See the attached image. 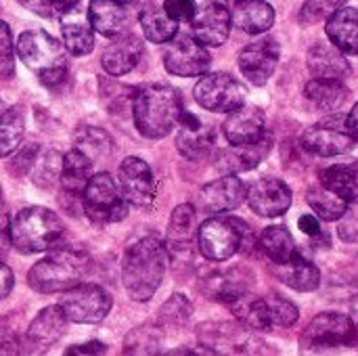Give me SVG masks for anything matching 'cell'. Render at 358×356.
<instances>
[{
    "label": "cell",
    "mask_w": 358,
    "mask_h": 356,
    "mask_svg": "<svg viewBox=\"0 0 358 356\" xmlns=\"http://www.w3.org/2000/svg\"><path fill=\"white\" fill-rule=\"evenodd\" d=\"M168 266V248L149 235L132 243L122 262V281L134 302H149L159 290Z\"/></svg>",
    "instance_id": "1"
},
{
    "label": "cell",
    "mask_w": 358,
    "mask_h": 356,
    "mask_svg": "<svg viewBox=\"0 0 358 356\" xmlns=\"http://www.w3.org/2000/svg\"><path fill=\"white\" fill-rule=\"evenodd\" d=\"M92 258L84 248L63 245L34 264L27 273V283L38 294H63L88 277Z\"/></svg>",
    "instance_id": "2"
},
{
    "label": "cell",
    "mask_w": 358,
    "mask_h": 356,
    "mask_svg": "<svg viewBox=\"0 0 358 356\" xmlns=\"http://www.w3.org/2000/svg\"><path fill=\"white\" fill-rule=\"evenodd\" d=\"M182 99L168 84H147L132 94V118L145 138H164L178 126Z\"/></svg>",
    "instance_id": "3"
},
{
    "label": "cell",
    "mask_w": 358,
    "mask_h": 356,
    "mask_svg": "<svg viewBox=\"0 0 358 356\" xmlns=\"http://www.w3.org/2000/svg\"><path fill=\"white\" fill-rule=\"evenodd\" d=\"M17 55L27 69L38 73L42 84L59 86L65 82L69 71L67 48L44 29L23 31L17 40Z\"/></svg>",
    "instance_id": "4"
},
{
    "label": "cell",
    "mask_w": 358,
    "mask_h": 356,
    "mask_svg": "<svg viewBox=\"0 0 358 356\" xmlns=\"http://www.w3.org/2000/svg\"><path fill=\"white\" fill-rule=\"evenodd\" d=\"M63 220L42 206L23 208L10 225V241L21 254L50 250L63 237Z\"/></svg>",
    "instance_id": "5"
},
{
    "label": "cell",
    "mask_w": 358,
    "mask_h": 356,
    "mask_svg": "<svg viewBox=\"0 0 358 356\" xmlns=\"http://www.w3.org/2000/svg\"><path fill=\"white\" fill-rule=\"evenodd\" d=\"M128 201L122 195L120 185L113 180L109 172H101L90 176L84 193H82V210L96 225L120 222L128 214Z\"/></svg>",
    "instance_id": "6"
},
{
    "label": "cell",
    "mask_w": 358,
    "mask_h": 356,
    "mask_svg": "<svg viewBox=\"0 0 358 356\" xmlns=\"http://www.w3.org/2000/svg\"><path fill=\"white\" fill-rule=\"evenodd\" d=\"M248 227L239 218L214 216L208 218L197 231V245L203 258L212 262H224L233 258L245 243Z\"/></svg>",
    "instance_id": "7"
},
{
    "label": "cell",
    "mask_w": 358,
    "mask_h": 356,
    "mask_svg": "<svg viewBox=\"0 0 358 356\" xmlns=\"http://www.w3.org/2000/svg\"><path fill=\"white\" fill-rule=\"evenodd\" d=\"M59 306L67 317V321L80 325H92V323H101L111 313L113 298L101 285L80 283L63 292Z\"/></svg>",
    "instance_id": "8"
},
{
    "label": "cell",
    "mask_w": 358,
    "mask_h": 356,
    "mask_svg": "<svg viewBox=\"0 0 358 356\" xmlns=\"http://www.w3.org/2000/svg\"><path fill=\"white\" fill-rule=\"evenodd\" d=\"M358 342V327L355 321L340 313L317 315L302 334V346L310 350L355 346Z\"/></svg>",
    "instance_id": "9"
},
{
    "label": "cell",
    "mask_w": 358,
    "mask_h": 356,
    "mask_svg": "<svg viewBox=\"0 0 358 356\" xmlns=\"http://www.w3.org/2000/svg\"><path fill=\"white\" fill-rule=\"evenodd\" d=\"M193 94L203 109L216 113H231L245 101V88L231 73L224 71L206 73L195 84Z\"/></svg>",
    "instance_id": "10"
},
{
    "label": "cell",
    "mask_w": 358,
    "mask_h": 356,
    "mask_svg": "<svg viewBox=\"0 0 358 356\" xmlns=\"http://www.w3.org/2000/svg\"><path fill=\"white\" fill-rule=\"evenodd\" d=\"M357 138L348 130L346 118L342 115H329L327 120L310 126L302 134V147L308 153L321 155V157H336L344 155L355 147Z\"/></svg>",
    "instance_id": "11"
},
{
    "label": "cell",
    "mask_w": 358,
    "mask_h": 356,
    "mask_svg": "<svg viewBox=\"0 0 358 356\" xmlns=\"http://www.w3.org/2000/svg\"><path fill=\"white\" fill-rule=\"evenodd\" d=\"M210 63L212 57L206 50V46L197 42L193 36H185V34L180 36L176 34L168 42V48L164 52V67L168 69V73L180 78L203 76L210 69Z\"/></svg>",
    "instance_id": "12"
},
{
    "label": "cell",
    "mask_w": 358,
    "mask_h": 356,
    "mask_svg": "<svg viewBox=\"0 0 358 356\" xmlns=\"http://www.w3.org/2000/svg\"><path fill=\"white\" fill-rule=\"evenodd\" d=\"M231 23L233 19L227 0H203L191 19L193 38L203 46H222L231 34Z\"/></svg>",
    "instance_id": "13"
},
{
    "label": "cell",
    "mask_w": 358,
    "mask_h": 356,
    "mask_svg": "<svg viewBox=\"0 0 358 356\" xmlns=\"http://www.w3.org/2000/svg\"><path fill=\"white\" fill-rule=\"evenodd\" d=\"M117 185L126 201L134 208H149L155 201V176L141 157H126L120 166Z\"/></svg>",
    "instance_id": "14"
},
{
    "label": "cell",
    "mask_w": 358,
    "mask_h": 356,
    "mask_svg": "<svg viewBox=\"0 0 358 356\" xmlns=\"http://www.w3.org/2000/svg\"><path fill=\"white\" fill-rule=\"evenodd\" d=\"M279 63V44L273 38H260L239 52V69L254 86H264Z\"/></svg>",
    "instance_id": "15"
},
{
    "label": "cell",
    "mask_w": 358,
    "mask_h": 356,
    "mask_svg": "<svg viewBox=\"0 0 358 356\" xmlns=\"http://www.w3.org/2000/svg\"><path fill=\"white\" fill-rule=\"evenodd\" d=\"M195 208L191 204H180L174 208L168 225V237H166V248H168V258L174 264H180L182 260L191 262L193 256V237H195Z\"/></svg>",
    "instance_id": "16"
},
{
    "label": "cell",
    "mask_w": 358,
    "mask_h": 356,
    "mask_svg": "<svg viewBox=\"0 0 358 356\" xmlns=\"http://www.w3.org/2000/svg\"><path fill=\"white\" fill-rule=\"evenodd\" d=\"M178 134H176V149L191 162L206 159L214 149V130L201 122L197 115L182 109L178 120Z\"/></svg>",
    "instance_id": "17"
},
{
    "label": "cell",
    "mask_w": 358,
    "mask_h": 356,
    "mask_svg": "<svg viewBox=\"0 0 358 356\" xmlns=\"http://www.w3.org/2000/svg\"><path fill=\"white\" fill-rule=\"evenodd\" d=\"M250 208L264 218H277L292 206V191L279 178H262L248 189L245 195Z\"/></svg>",
    "instance_id": "18"
},
{
    "label": "cell",
    "mask_w": 358,
    "mask_h": 356,
    "mask_svg": "<svg viewBox=\"0 0 358 356\" xmlns=\"http://www.w3.org/2000/svg\"><path fill=\"white\" fill-rule=\"evenodd\" d=\"M224 138L233 147H248L256 145L264 138V113L254 105H241L229 113L222 124Z\"/></svg>",
    "instance_id": "19"
},
{
    "label": "cell",
    "mask_w": 358,
    "mask_h": 356,
    "mask_svg": "<svg viewBox=\"0 0 358 356\" xmlns=\"http://www.w3.org/2000/svg\"><path fill=\"white\" fill-rule=\"evenodd\" d=\"M67 332V317L63 315L61 306H46L29 325L27 329V350L29 353H46L50 346H55L63 334Z\"/></svg>",
    "instance_id": "20"
},
{
    "label": "cell",
    "mask_w": 358,
    "mask_h": 356,
    "mask_svg": "<svg viewBox=\"0 0 358 356\" xmlns=\"http://www.w3.org/2000/svg\"><path fill=\"white\" fill-rule=\"evenodd\" d=\"M248 195L245 185L237 174H227L201 189V206L212 214H222L239 208Z\"/></svg>",
    "instance_id": "21"
},
{
    "label": "cell",
    "mask_w": 358,
    "mask_h": 356,
    "mask_svg": "<svg viewBox=\"0 0 358 356\" xmlns=\"http://www.w3.org/2000/svg\"><path fill=\"white\" fill-rule=\"evenodd\" d=\"M143 57V44L134 34H120L103 50L101 63L109 76L130 73Z\"/></svg>",
    "instance_id": "22"
},
{
    "label": "cell",
    "mask_w": 358,
    "mask_h": 356,
    "mask_svg": "<svg viewBox=\"0 0 358 356\" xmlns=\"http://www.w3.org/2000/svg\"><path fill=\"white\" fill-rule=\"evenodd\" d=\"M61 34L63 46L69 55L82 57L94 48V29L88 19V10L84 13L80 6L61 15Z\"/></svg>",
    "instance_id": "23"
},
{
    "label": "cell",
    "mask_w": 358,
    "mask_h": 356,
    "mask_svg": "<svg viewBox=\"0 0 358 356\" xmlns=\"http://www.w3.org/2000/svg\"><path fill=\"white\" fill-rule=\"evenodd\" d=\"M308 69L315 78L327 80H346L352 71L344 52L327 42H317L308 50Z\"/></svg>",
    "instance_id": "24"
},
{
    "label": "cell",
    "mask_w": 358,
    "mask_h": 356,
    "mask_svg": "<svg viewBox=\"0 0 358 356\" xmlns=\"http://www.w3.org/2000/svg\"><path fill=\"white\" fill-rule=\"evenodd\" d=\"M327 38L344 55H358V8L342 6L325 23Z\"/></svg>",
    "instance_id": "25"
},
{
    "label": "cell",
    "mask_w": 358,
    "mask_h": 356,
    "mask_svg": "<svg viewBox=\"0 0 358 356\" xmlns=\"http://www.w3.org/2000/svg\"><path fill=\"white\" fill-rule=\"evenodd\" d=\"M233 23L243 29L245 34H262L273 27L275 23V10L264 0H237L233 13Z\"/></svg>",
    "instance_id": "26"
},
{
    "label": "cell",
    "mask_w": 358,
    "mask_h": 356,
    "mask_svg": "<svg viewBox=\"0 0 358 356\" xmlns=\"http://www.w3.org/2000/svg\"><path fill=\"white\" fill-rule=\"evenodd\" d=\"M88 19L94 31L105 38H115L126 27V6L115 0H90L88 4Z\"/></svg>",
    "instance_id": "27"
},
{
    "label": "cell",
    "mask_w": 358,
    "mask_h": 356,
    "mask_svg": "<svg viewBox=\"0 0 358 356\" xmlns=\"http://www.w3.org/2000/svg\"><path fill=\"white\" fill-rule=\"evenodd\" d=\"M275 273H277L281 283H285L287 287H292L296 292H315L321 283L319 269L310 260L302 258L300 254H296L287 262L277 264Z\"/></svg>",
    "instance_id": "28"
},
{
    "label": "cell",
    "mask_w": 358,
    "mask_h": 356,
    "mask_svg": "<svg viewBox=\"0 0 358 356\" xmlns=\"http://www.w3.org/2000/svg\"><path fill=\"white\" fill-rule=\"evenodd\" d=\"M306 99L323 111H338L350 99V90L346 88L344 80H327V78H313L304 88Z\"/></svg>",
    "instance_id": "29"
},
{
    "label": "cell",
    "mask_w": 358,
    "mask_h": 356,
    "mask_svg": "<svg viewBox=\"0 0 358 356\" xmlns=\"http://www.w3.org/2000/svg\"><path fill=\"white\" fill-rule=\"evenodd\" d=\"M92 176V162L78 149H71L69 153L63 155L61 164V185L65 195L71 197H82L88 180Z\"/></svg>",
    "instance_id": "30"
},
{
    "label": "cell",
    "mask_w": 358,
    "mask_h": 356,
    "mask_svg": "<svg viewBox=\"0 0 358 356\" xmlns=\"http://www.w3.org/2000/svg\"><path fill=\"white\" fill-rule=\"evenodd\" d=\"M321 185L342 197L346 204H358V159L336 164L321 172Z\"/></svg>",
    "instance_id": "31"
},
{
    "label": "cell",
    "mask_w": 358,
    "mask_h": 356,
    "mask_svg": "<svg viewBox=\"0 0 358 356\" xmlns=\"http://www.w3.org/2000/svg\"><path fill=\"white\" fill-rule=\"evenodd\" d=\"M141 27H143V34L149 42L153 44H166L170 42L176 34H178V23L168 17V13L155 4H149L141 10Z\"/></svg>",
    "instance_id": "32"
},
{
    "label": "cell",
    "mask_w": 358,
    "mask_h": 356,
    "mask_svg": "<svg viewBox=\"0 0 358 356\" xmlns=\"http://www.w3.org/2000/svg\"><path fill=\"white\" fill-rule=\"evenodd\" d=\"M268 145L262 138L256 145H248V147H233L220 151L218 155V168L227 170L229 174H237V172H245L252 170L254 166H258V162L266 155Z\"/></svg>",
    "instance_id": "33"
},
{
    "label": "cell",
    "mask_w": 358,
    "mask_h": 356,
    "mask_svg": "<svg viewBox=\"0 0 358 356\" xmlns=\"http://www.w3.org/2000/svg\"><path fill=\"white\" fill-rule=\"evenodd\" d=\"M235 313V317L243 323V327L248 329H256V332H268L273 327L271 317H268V308H266V300L264 298H254L250 294H243L239 300H235L233 304H229Z\"/></svg>",
    "instance_id": "34"
},
{
    "label": "cell",
    "mask_w": 358,
    "mask_h": 356,
    "mask_svg": "<svg viewBox=\"0 0 358 356\" xmlns=\"http://www.w3.org/2000/svg\"><path fill=\"white\" fill-rule=\"evenodd\" d=\"M260 250L275 262H287L292 260L296 252V241L294 235L285 227H266L260 235Z\"/></svg>",
    "instance_id": "35"
},
{
    "label": "cell",
    "mask_w": 358,
    "mask_h": 356,
    "mask_svg": "<svg viewBox=\"0 0 358 356\" xmlns=\"http://www.w3.org/2000/svg\"><path fill=\"white\" fill-rule=\"evenodd\" d=\"M164 342L159 323H143L124 338V355H157Z\"/></svg>",
    "instance_id": "36"
},
{
    "label": "cell",
    "mask_w": 358,
    "mask_h": 356,
    "mask_svg": "<svg viewBox=\"0 0 358 356\" xmlns=\"http://www.w3.org/2000/svg\"><path fill=\"white\" fill-rule=\"evenodd\" d=\"M76 149L82 151L94 164L107 159L113 153V141L105 130L94 126H84L76 134Z\"/></svg>",
    "instance_id": "37"
},
{
    "label": "cell",
    "mask_w": 358,
    "mask_h": 356,
    "mask_svg": "<svg viewBox=\"0 0 358 356\" xmlns=\"http://www.w3.org/2000/svg\"><path fill=\"white\" fill-rule=\"evenodd\" d=\"M25 118L19 107H10L0 111V157H8L15 153L23 141Z\"/></svg>",
    "instance_id": "38"
},
{
    "label": "cell",
    "mask_w": 358,
    "mask_h": 356,
    "mask_svg": "<svg viewBox=\"0 0 358 356\" xmlns=\"http://www.w3.org/2000/svg\"><path fill=\"white\" fill-rule=\"evenodd\" d=\"M306 201L308 206L315 210V214L321 218V220H327V222H334V220H340L348 208V204L338 197L334 191H329L327 187L323 185H317V187H310L308 189V195H306Z\"/></svg>",
    "instance_id": "39"
},
{
    "label": "cell",
    "mask_w": 358,
    "mask_h": 356,
    "mask_svg": "<svg viewBox=\"0 0 358 356\" xmlns=\"http://www.w3.org/2000/svg\"><path fill=\"white\" fill-rule=\"evenodd\" d=\"M206 294L212 300H218L222 304H233L243 294H248V287L235 271H229V273L208 277L206 279Z\"/></svg>",
    "instance_id": "40"
},
{
    "label": "cell",
    "mask_w": 358,
    "mask_h": 356,
    "mask_svg": "<svg viewBox=\"0 0 358 356\" xmlns=\"http://www.w3.org/2000/svg\"><path fill=\"white\" fill-rule=\"evenodd\" d=\"M61 164H63V155L57 151H44L40 157H36L34 166H31V180L42 187V189H52L57 185V180L61 178Z\"/></svg>",
    "instance_id": "41"
},
{
    "label": "cell",
    "mask_w": 358,
    "mask_h": 356,
    "mask_svg": "<svg viewBox=\"0 0 358 356\" xmlns=\"http://www.w3.org/2000/svg\"><path fill=\"white\" fill-rule=\"evenodd\" d=\"M193 315V306L191 302L182 296V294H174L168 302H164V306L159 308L157 321L162 327H170V329H178L182 325L189 323Z\"/></svg>",
    "instance_id": "42"
},
{
    "label": "cell",
    "mask_w": 358,
    "mask_h": 356,
    "mask_svg": "<svg viewBox=\"0 0 358 356\" xmlns=\"http://www.w3.org/2000/svg\"><path fill=\"white\" fill-rule=\"evenodd\" d=\"M266 300V308H268V317H271V323L277 325V327H292L298 323V306L287 300V298H281V296H268L264 298Z\"/></svg>",
    "instance_id": "43"
},
{
    "label": "cell",
    "mask_w": 358,
    "mask_h": 356,
    "mask_svg": "<svg viewBox=\"0 0 358 356\" xmlns=\"http://www.w3.org/2000/svg\"><path fill=\"white\" fill-rule=\"evenodd\" d=\"M346 2L348 0H306L300 10V23L313 25L319 21H327V17L346 6Z\"/></svg>",
    "instance_id": "44"
},
{
    "label": "cell",
    "mask_w": 358,
    "mask_h": 356,
    "mask_svg": "<svg viewBox=\"0 0 358 356\" xmlns=\"http://www.w3.org/2000/svg\"><path fill=\"white\" fill-rule=\"evenodd\" d=\"M15 76V50L13 36L4 21H0V80H10Z\"/></svg>",
    "instance_id": "45"
},
{
    "label": "cell",
    "mask_w": 358,
    "mask_h": 356,
    "mask_svg": "<svg viewBox=\"0 0 358 356\" xmlns=\"http://www.w3.org/2000/svg\"><path fill=\"white\" fill-rule=\"evenodd\" d=\"M338 235L346 243H358V204H352V208H346L338 225Z\"/></svg>",
    "instance_id": "46"
},
{
    "label": "cell",
    "mask_w": 358,
    "mask_h": 356,
    "mask_svg": "<svg viewBox=\"0 0 358 356\" xmlns=\"http://www.w3.org/2000/svg\"><path fill=\"white\" fill-rule=\"evenodd\" d=\"M38 151H40L38 145H27V147H23V149H17V155H15L13 162H10V172L17 174V176L27 174V172L31 170L36 157H38Z\"/></svg>",
    "instance_id": "47"
},
{
    "label": "cell",
    "mask_w": 358,
    "mask_h": 356,
    "mask_svg": "<svg viewBox=\"0 0 358 356\" xmlns=\"http://www.w3.org/2000/svg\"><path fill=\"white\" fill-rule=\"evenodd\" d=\"M164 10L176 23H180V21H191L193 19V15L197 10V4H195V0H164Z\"/></svg>",
    "instance_id": "48"
},
{
    "label": "cell",
    "mask_w": 358,
    "mask_h": 356,
    "mask_svg": "<svg viewBox=\"0 0 358 356\" xmlns=\"http://www.w3.org/2000/svg\"><path fill=\"white\" fill-rule=\"evenodd\" d=\"M13 241H10V222L4 212H0V260L8 254Z\"/></svg>",
    "instance_id": "49"
},
{
    "label": "cell",
    "mask_w": 358,
    "mask_h": 356,
    "mask_svg": "<svg viewBox=\"0 0 358 356\" xmlns=\"http://www.w3.org/2000/svg\"><path fill=\"white\" fill-rule=\"evenodd\" d=\"M21 6H25L27 10L40 15V17H52L55 10H52V4L50 0H17Z\"/></svg>",
    "instance_id": "50"
},
{
    "label": "cell",
    "mask_w": 358,
    "mask_h": 356,
    "mask_svg": "<svg viewBox=\"0 0 358 356\" xmlns=\"http://www.w3.org/2000/svg\"><path fill=\"white\" fill-rule=\"evenodd\" d=\"M19 353H23L21 340L15 338L13 334L0 332V355H19Z\"/></svg>",
    "instance_id": "51"
},
{
    "label": "cell",
    "mask_w": 358,
    "mask_h": 356,
    "mask_svg": "<svg viewBox=\"0 0 358 356\" xmlns=\"http://www.w3.org/2000/svg\"><path fill=\"white\" fill-rule=\"evenodd\" d=\"M107 350L105 344L101 342H88V344H80V346H71L65 350V355L73 356V355H103Z\"/></svg>",
    "instance_id": "52"
},
{
    "label": "cell",
    "mask_w": 358,
    "mask_h": 356,
    "mask_svg": "<svg viewBox=\"0 0 358 356\" xmlns=\"http://www.w3.org/2000/svg\"><path fill=\"white\" fill-rule=\"evenodd\" d=\"M298 227H300V231H302L304 235H310V237H321V235H323V231H321V227H319V220H317L315 216H310V214L300 216Z\"/></svg>",
    "instance_id": "53"
},
{
    "label": "cell",
    "mask_w": 358,
    "mask_h": 356,
    "mask_svg": "<svg viewBox=\"0 0 358 356\" xmlns=\"http://www.w3.org/2000/svg\"><path fill=\"white\" fill-rule=\"evenodd\" d=\"M13 283H15V277H13V271L0 260V300L6 298L13 290Z\"/></svg>",
    "instance_id": "54"
},
{
    "label": "cell",
    "mask_w": 358,
    "mask_h": 356,
    "mask_svg": "<svg viewBox=\"0 0 358 356\" xmlns=\"http://www.w3.org/2000/svg\"><path fill=\"white\" fill-rule=\"evenodd\" d=\"M50 4H52V10L55 13H67V10H71V8H76V6H80L82 4V0H50Z\"/></svg>",
    "instance_id": "55"
},
{
    "label": "cell",
    "mask_w": 358,
    "mask_h": 356,
    "mask_svg": "<svg viewBox=\"0 0 358 356\" xmlns=\"http://www.w3.org/2000/svg\"><path fill=\"white\" fill-rule=\"evenodd\" d=\"M346 124H348V130L352 132V136L357 138L358 143V103L352 107V111L346 115Z\"/></svg>",
    "instance_id": "56"
},
{
    "label": "cell",
    "mask_w": 358,
    "mask_h": 356,
    "mask_svg": "<svg viewBox=\"0 0 358 356\" xmlns=\"http://www.w3.org/2000/svg\"><path fill=\"white\" fill-rule=\"evenodd\" d=\"M115 2H120L122 6H132V4H136L138 0H115Z\"/></svg>",
    "instance_id": "57"
},
{
    "label": "cell",
    "mask_w": 358,
    "mask_h": 356,
    "mask_svg": "<svg viewBox=\"0 0 358 356\" xmlns=\"http://www.w3.org/2000/svg\"><path fill=\"white\" fill-rule=\"evenodd\" d=\"M0 199H2V189H0Z\"/></svg>",
    "instance_id": "58"
}]
</instances>
